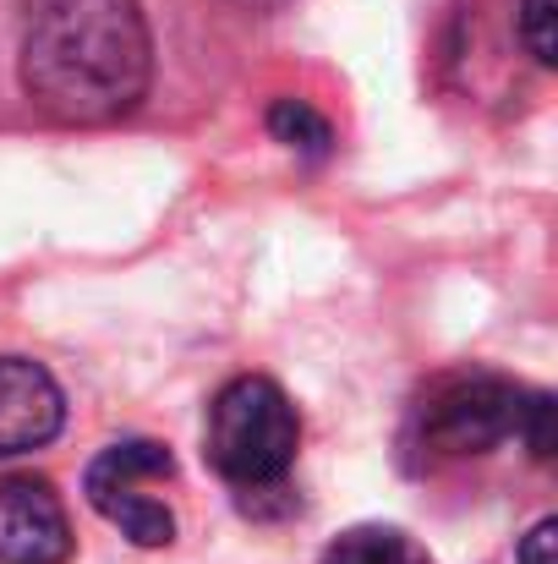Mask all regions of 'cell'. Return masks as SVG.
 <instances>
[{
	"mask_svg": "<svg viewBox=\"0 0 558 564\" xmlns=\"http://www.w3.org/2000/svg\"><path fill=\"white\" fill-rule=\"evenodd\" d=\"M22 94L72 127H99L149 94L154 39L138 0H17Z\"/></svg>",
	"mask_w": 558,
	"mask_h": 564,
	"instance_id": "obj_1",
	"label": "cell"
},
{
	"mask_svg": "<svg viewBox=\"0 0 558 564\" xmlns=\"http://www.w3.org/2000/svg\"><path fill=\"white\" fill-rule=\"evenodd\" d=\"M296 449H302V416L274 378H230L214 394L208 427H203V455L230 488L274 494L291 477Z\"/></svg>",
	"mask_w": 558,
	"mask_h": 564,
	"instance_id": "obj_2",
	"label": "cell"
},
{
	"mask_svg": "<svg viewBox=\"0 0 558 564\" xmlns=\"http://www.w3.org/2000/svg\"><path fill=\"white\" fill-rule=\"evenodd\" d=\"M171 477H176V455L165 444L121 438V444L94 455V466L83 477V494L110 527H121V538H132L138 549H165L176 538V516L149 488H165Z\"/></svg>",
	"mask_w": 558,
	"mask_h": 564,
	"instance_id": "obj_3",
	"label": "cell"
},
{
	"mask_svg": "<svg viewBox=\"0 0 558 564\" xmlns=\"http://www.w3.org/2000/svg\"><path fill=\"white\" fill-rule=\"evenodd\" d=\"M526 389L493 373L444 378L422 400V444L433 455H488L504 438H521Z\"/></svg>",
	"mask_w": 558,
	"mask_h": 564,
	"instance_id": "obj_4",
	"label": "cell"
},
{
	"mask_svg": "<svg viewBox=\"0 0 558 564\" xmlns=\"http://www.w3.org/2000/svg\"><path fill=\"white\" fill-rule=\"evenodd\" d=\"M72 516L44 477H0V564H66Z\"/></svg>",
	"mask_w": 558,
	"mask_h": 564,
	"instance_id": "obj_5",
	"label": "cell"
},
{
	"mask_svg": "<svg viewBox=\"0 0 558 564\" xmlns=\"http://www.w3.org/2000/svg\"><path fill=\"white\" fill-rule=\"evenodd\" d=\"M66 422V394L33 357H0V460L44 449Z\"/></svg>",
	"mask_w": 558,
	"mask_h": 564,
	"instance_id": "obj_6",
	"label": "cell"
},
{
	"mask_svg": "<svg viewBox=\"0 0 558 564\" xmlns=\"http://www.w3.org/2000/svg\"><path fill=\"white\" fill-rule=\"evenodd\" d=\"M318 564H427V554L400 527H351L324 549Z\"/></svg>",
	"mask_w": 558,
	"mask_h": 564,
	"instance_id": "obj_7",
	"label": "cell"
},
{
	"mask_svg": "<svg viewBox=\"0 0 558 564\" xmlns=\"http://www.w3.org/2000/svg\"><path fill=\"white\" fill-rule=\"evenodd\" d=\"M269 127H274V138L291 143V149H307V154H324V149H329V121H324L313 105H302V99H280V105L269 110Z\"/></svg>",
	"mask_w": 558,
	"mask_h": 564,
	"instance_id": "obj_8",
	"label": "cell"
},
{
	"mask_svg": "<svg viewBox=\"0 0 558 564\" xmlns=\"http://www.w3.org/2000/svg\"><path fill=\"white\" fill-rule=\"evenodd\" d=\"M521 39L543 66H554V0H521Z\"/></svg>",
	"mask_w": 558,
	"mask_h": 564,
	"instance_id": "obj_9",
	"label": "cell"
},
{
	"mask_svg": "<svg viewBox=\"0 0 558 564\" xmlns=\"http://www.w3.org/2000/svg\"><path fill=\"white\" fill-rule=\"evenodd\" d=\"M554 549H558V521H537L521 543V564H554Z\"/></svg>",
	"mask_w": 558,
	"mask_h": 564,
	"instance_id": "obj_10",
	"label": "cell"
}]
</instances>
